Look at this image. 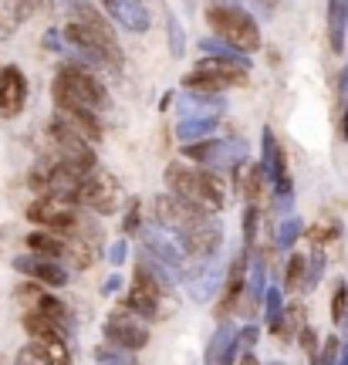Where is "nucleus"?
I'll return each instance as SVG.
<instances>
[{
    "label": "nucleus",
    "mask_w": 348,
    "mask_h": 365,
    "mask_svg": "<svg viewBox=\"0 0 348 365\" xmlns=\"http://www.w3.org/2000/svg\"><path fill=\"white\" fill-rule=\"evenodd\" d=\"M163 180H166V190L173 196H183V200L196 203L207 213H220L227 207V186L213 170H200V166H190V163L176 159V163L166 166Z\"/></svg>",
    "instance_id": "f257e3e1"
},
{
    "label": "nucleus",
    "mask_w": 348,
    "mask_h": 365,
    "mask_svg": "<svg viewBox=\"0 0 348 365\" xmlns=\"http://www.w3.org/2000/svg\"><path fill=\"white\" fill-rule=\"evenodd\" d=\"M51 98L61 112H105L108 108V91L102 81L81 65H61L51 81Z\"/></svg>",
    "instance_id": "f03ea898"
},
{
    "label": "nucleus",
    "mask_w": 348,
    "mask_h": 365,
    "mask_svg": "<svg viewBox=\"0 0 348 365\" xmlns=\"http://www.w3.org/2000/svg\"><path fill=\"white\" fill-rule=\"evenodd\" d=\"M207 24L213 31V38L220 44H227L230 51L240 54L260 51V27L244 7H237V4H210Z\"/></svg>",
    "instance_id": "7ed1b4c3"
},
{
    "label": "nucleus",
    "mask_w": 348,
    "mask_h": 365,
    "mask_svg": "<svg viewBox=\"0 0 348 365\" xmlns=\"http://www.w3.org/2000/svg\"><path fill=\"white\" fill-rule=\"evenodd\" d=\"M247 78H250V68H247V61H240V58H233L230 54H213V58H203L200 65L183 78V88L190 91H203V95H217V91L223 88H240V85H247Z\"/></svg>",
    "instance_id": "20e7f679"
},
{
    "label": "nucleus",
    "mask_w": 348,
    "mask_h": 365,
    "mask_svg": "<svg viewBox=\"0 0 348 365\" xmlns=\"http://www.w3.org/2000/svg\"><path fill=\"white\" fill-rule=\"evenodd\" d=\"M71 200H75L81 210H91L95 217H108V213L122 210L126 190H122V182H118L116 173L102 170V166H91V170H85V176H81V182H78V190Z\"/></svg>",
    "instance_id": "39448f33"
},
{
    "label": "nucleus",
    "mask_w": 348,
    "mask_h": 365,
    "mask_svg": "<svg viewBox=\"0 0 348 365\" xmlns=\"http://www.w3.org/2000/svg\"><path fill=\"white\" fill-rule=\"evenodd\" d=\"M27 220L38 223L41 230H51V234H68L75 237L81 230V223L88 220L81 207H78L75 200H68V196H38L31 207H27Z\"/></svg>",
    "instance_id": "423d86ee"
},
{
    "label": "nucleus",
    "mask_w": 348,
    "mask_h": 365,
    "mask_svg": "<svg viewBox=\"0 0 348 365\" xmlns=\"http://www.w3.org/2000/svg\"><path fill=\"white\" fill-rule=\"evenodd\" d=\"M21 325H24V331L31 335V341L44 352V359H48L51 365H71L65 325H58V322H51V318H44V314L34 312V308L21 314Z\"/></svg>",
    "instance_id": "0eeeda50"
},
{
    "label": "nucleus",
    "mask_w": 348,
    "mask_h": 365,
    "mask_svg": "<svg viewBox=\"0 0 348 365\" xmlns=\"http://www.w3.org/2000/svg\"><path fill=\"white\" fill-rule=\"evenodd\" d=\"M65 41L75 48L78 54H85L88 61H95V65H105V68H112V71H118V68H122V51H118V41L98 38V34H91L88 27L78 24V21H68V24H65Z\"/></svg>",
    "instance_id": "6e6552de"
},
{
    "label": "nucleus",
    "mask_w": 348,
    "mask_h": 365,
    "mask_svg": "<svg viewBox=\"0 0 348 365\" xmlns=\"http://www.w3.org/2000/svg\"><path fill=\"white\" fill-rule=\"evenodd\" d=\"M48 135H51V145H54V159L71 163V166H81V170H91V166H95V149H91V143L81 139L58 112H54L51 125H48Z\"/></svg>",
    "instance_id": "1a4fd4ad"
},
{
    "label": "nucleus",
    "mask_w": 348,
    "mask_h": 365,
    "mask_svg": "<svg viewBox=\"0 0 348 365\" xmlns=\"http://www.w3.org/2000/svg\"><path fill=\"white\" fill-rule=\"evenodd\" d=\"M105 339L112 341L122 352H139L149 345V328H145V318H139L135 312H129L126 304H118L116 312L108 314L105 322Z\"/></svg>",
    "instance_id": "9d476101"
},
{
    "label": "nucleus",
    "mask_w": 348,
    "mask_h": 365,
    "mask_svg": "<svg viewBox=\"0 0 348 365\" xmlns=\"http://www.w3.org/2000/svg\"><path fill=\"white\" fill-rule=\"evenodd\" d=\"M122 304H126L129 312H135L139 318L153 322V318L163 314V304H166V298H163V284H159L145 267H135V274H132V287H129V294H126Z\"/></svg>",
    "instance_id": "9b49d317"
},
{
    "label": "nucleus",
    "mask_w": 348,
    "mask_h": 365,
    "mask_svg": "<svg viewBox=\"0 0 348 365\" xmlns=\"http://www.w3.org/2000/svg\"><path fill=\"white\" fill-rule=\"evenodd\" d=\"M155 223L159 227H166V230H176V234H183L190 223H196L207 210H200L196 203H190V200H183V196H173V193H163L155 196Z\"/></svg>",
    "instance_id": "f8f14e48"
},
{
    "label": "nucleus",
    "mask_w": 348,
    "mask_h": 365,
    "mask_svg": "<svg viewBox=\"0 0 348 365\" xmlns=\"http://www.w3.org/2000/svg\"><path fill=\"white\" fill-rule=\"evenodd\" d=\"M27 105V75L17 65L0 68V115L17 118Z\"/></svg>",
    "instance_id": "ddd939ff"
},
{
    "label": "nucleus",
    "mask_w": 348,
    "mask_h": 365,
    "mask_svg": "<svg viewBox=\"0 0 348 365\" xmlns=\"http://www.w3.org/2000/svg\"><path fill=\"white\" fill-rule=\"evenodd\" d=\"M180 237H183V244H186L190 254H196V257H210V254H217L220 244H223V227H220L210 213H203V217H200L196 223H190Z\"/></svg>",
    "instance_id": "4468645a"
},
{
    "label": "nucleus",
    "mask_w": 348,
    "mask_h": 365,
    "mask_svg": "<svg viewBox=\"0 0 348 365\" xmlns=\"http://www.w3.org/2000/svg\"><path fill=\"white\" fill-rule=\"evenodd\" d=\"M98 4H102L105 14H108L112 21H118L126 31L142 34V31L149 27V11H145L142 0H98Z\"/></svg>",
    "instance_id": "2eb2a0df"
},
{
    "label": "nucleus",
    "mask_w": 348,
    "mask_h": 365,
    "mask_svg": "<svg viewBox=\"0 0 348 365\" xmlns=\"http://www.w3.org/2000/svg\"><path fill=\"white\" fill-rule=\"evenodd\" d=\"M267 176L274 180V186L281 190V193H291V173H287V156H284V149L277 145L271 129H264V163H260Z\"/></svg>",
    "instance_id": "dca6fc26"
},
{
    "label": "nucleus",
    "mask_w": 348,
    "mask_h": 365,
    "mask_svg": "<svg viewBox=\"0 0 348 365\" xmlns=\"http://www.w3.org/2000/svg\"><path fill=\"white\" fill-rule=\"evenodd\" d=\"M244 284H247V250H240V254H237V261L230 264L227 284H223V294H220V308H217L220 318H223V314H230V312H237Z\"/></svg>",
    "instance_id": "f3484780"
},
{
    "label": "nucleus",
    "mask_w": 348,
    "mask_h": 365,
    "mask_svg": "<svg viewBox=\"0 0 348 365\" xmlns=\"http://www.w3.org/2000/svg\"><path fill=\"white\" fill-rule=\"evenodd\" d=\"M17 267H21V271H24L31 281H38V284H44V287H61V284H68V271L58 261L34 257V261H17Z\"/></svg>",
    "instance_id": "a211bd4d"
},
{
    "label": "nucleus",
    "mask_w": 348,
    "mask_h": 365,
    "mask_svg": "<svg viewBox=\"0 0 348 365\" xmlns=\"http://www.w3.org/2000/svg\"><path fill=\"white\" fill-rule=\"evenodd\" d=\"M34 11V0H0V41H11Z\"/></svg>",
    "instance_id": "6ab92c4d"
},
{
    "label": "nucleus",
    "mask_w": 348,
    "mask_h": 365,
    "mask_svg": "<svg viewBox=\"0 0 348 365\" xmlns=\"http://www.w3.org/2000/svg\"><path fill=\"white\" fill-rule=\"evenodd\" d=\"M27 247L34 250V257L44 261H61L68 247V234H51V230H34L27 234Z\"/></svg>",
    "instance_id": "aec40b11"
},
{
    "label": "nucleus",
    "mask_w": 348,
    "mask_h": 365,
    "mask_svg": "<svg viewBox=\"0 0 348 365\" xmlns=\"http://www.w3.org/2000/svg\"><path fill=\"white\" fill-rule=\"evenodd\" d=\"M345 31H348V0H328V41H332L335 51H342V44H345Z\"/></svg>",
    "instance_id": "412c9836"
},
{
    "label": "nucleus",
    "mask_w": 348,
    "mask_h": 365,
    "mask_svg": "<svg viewBox=\"0 0 348 365\" xmlns=\"http://www.w3.org/2000/svg\"><path fill=\"white\" fill-rule=\"evenodd\" d=\"M304 267H308V257L301 250H295L291 261H287V271H284V291H297L304 284Z\"/></svg>",
    "instance_id": "4be33fe9"
},
{
    "label": "nucleus",
    "mask_w": 348,
    "mask_h": 365,
    "mask_svg": "<svg viewBox=\"0 0 348 365\" xmlns=\"http://www.w3.org/2000/svg\"><path fill=\"white\" fill-rule=\"evenodd\" d=\"M264 186H267V170L257 163V166H250V170H247V182H244L247 200H250V203H257L260 193H264Z\"/></svg>",
    "instance_id": "5701e85b"
},
{
    "label": "nucleus",
    "mask_w": 348,
    "mask_h": 365,
    "mask_svg": "<svg viewBox=\"0 0 348 365\" xmlns=\"http://www.w3.org/2000/svg\"><path fill=\"white\" fill-rule=\"evenodd\" d=\"M345 312H348V287H345V284H338V287H335V294H332V322H335V325H342Z\"/></svg>",
    "instance_id": "b1692460"
},
{
    "label": "nucleus",
    "mask_w": 348,
    "mask_h": 365,
    "mask_svg": "<svg viewBox=\"0 0 348 365\" xmlns=\"http://www.w3.org/2000/svg\"><path fill=\"white\" fill-rule=\"evenodd\" d=\"M14 365H51L48 359H44V352H41L38 345L31 341V345H24L21 352H17V359H14Z\"/></svg>",
    "instance_id": "393cba45"
},
{
    "label": "nucleus",
    "mask_w": 348,
    "mask_h": 365,
    "mask_svg": "<svg viewBox=\"0 0 348 365\" xmlns=\"http://www.w3.org/2000/svg\"><path fill=\"white\" fill-rule=\"evenodd\" d=\"M338 230L335 227H311V240L314 244H328V240H335Z\"/></svg>",
    "instance_id": "a878e982"
},
{
    "label": "nucleus",
    "mask_w": 348,
    "mask_h": 365,
    "mask_svg": "<svg viewBox=\"0 0 348 365\" xmlns=\"http://www.w3.org/2000/svg\"><path fill=\"white\" fill-rule=\"evenodd\" d=\"M297 331H301V345H304V352L314 355V345H318V341H314V331H311L308 325H301ZM314 359H318V355H314Z\"/></svg>",
    "instance_id": "bb28decb"
},
{
    "label": "nucleus",
    "mask_w": 348,
    "mask_h": 365,
    "mask_svg": "<svg viewBox=\"0 0 348 365\" xmlns=\"http://www.w3.org/2000/svg\"><path fill=\"white\" fill-rule=\"evenodd\" d=\"M139 227V200H132V210H129V223H122V230L126 234H132Z\"/></svg>",
    "instance_id": "cd10ccee"
},
{
    "label": "nucleus",
    "mask_w": 348,
    "mask_h": 365,
    "mask_svg": "<svg viewBox=\"0 0 348 365\" xmlns=\"http://www.w3.org/2000/svg\"><path fill=\"white\" fill-rule=\"evenodd\" d=\"M240 365H257V362H254V355H244V362Z\"/></svg>",
    "instance_id": "c85d7f7f"
}]
</instances>
